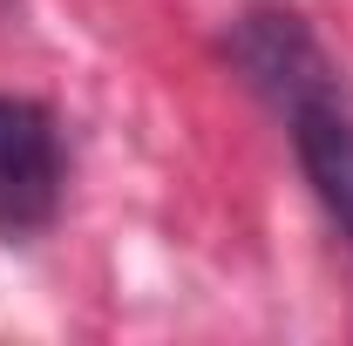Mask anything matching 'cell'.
<instances>
[{
  "instance_id": "6da1fadb",
  "label": "cell",
  "mask_w": 353,
  "mask_h": 346,
  "mask_svg": "<svg viewBox=\"0 0 353 346\" xmlns=\"http://www.w3.org/2000/svg\"><path fill=\"white\" fill-rule=\"evenodd\" d=\"M218 48H224V68L252 88L279 123H292L312 102H340V68H333L326 41L312 34V21L299 7L259 0V7L231 14Z\"/></svg>"
},
{
  "instance_id": "7a4b0ae2",
  "label": "cell",
  "mask_w": 353,
  "mask_h": 346,
  "mask_svg": "<svg viewBox=\"0 0 353 346\" xmlns=\"http://www.w3.org/2000/svg\"><path fill=\"white\" fill-rule=\"evenodd\" d=\"M68 150L61 123L34 95H0V245H28L61 217Z\"/></svg>"
},
{
  "instance_id": "3957f363",
  "label": "cell",
  "mask_w": 353,
  "mask_h": 346,
  "mask_svg": "<svg viewBox=\"0 0 353 346\" xmlns=\"http://www.w3.org/2000/svg\"><path fill=\"white\" fill-rule=\"evenodd\" d=\"M285 130H292V150H299V170H306L319 211L353 245V109H347V95L299 109Z\"/></svg>"
}]
</instances>
